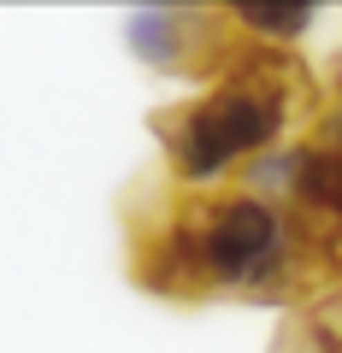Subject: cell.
Returning <instances> with one entry per match:
<instances>
[{
  "label": "cell",
  "mask_w": 342,
  "mask_h": 353,
  "mask_svg": "<svg viewBox=\"0 0 342 353\" xmlns=\"http://www.w3.org/2000/svg\"><path fill=\"white\" fill-rule=\"evenodd\" d=\"M313 101H319V88L289 48L242 41L230 71L213 83V94L160 112L153 130L165 141L171 176L189 194H207L230 171H242L260 153H272L295 118L313 112Z\"/></svg>",
  "instance_id": "obj_1"
},
{
  "label": "cell",
  "mask_w": 342,
  "mask_h": 353,
  "mask_svg": "<svg viewBox=\"0 0 342 353\" xmlns=\"http://www.w3.org/2000/svg\"><path fill=\"white\" fill-rule=\"evenodd\" d=\"M124 36H130V53L142 65L171 71V77H195V83H218L242 48L230 12H207V6H148V12H130Z\"/></svg>",
  "instance_id": "obj_3"
},
{
  "label": "cell",
  "mask_w": 342,
  "mask_h": 353,
  "mask_svg": "<svg viewBox=\"0 0 342 353\" xmlns=\"http://www.w3.org/2000/svg\"><path fill=\"white\" fill-rule=\"evenodd\" d=\"M278 353H336V347H330V341L301 318V324H289V330L278 336Z\"/></svg>",
  "instance_id": "obj_4"
},
{
  "label": "cell",
  "mask_w": 342,
  "mask_h": 353,
  "mask_svg": "<svg viewBox=\"0 0 342 353\" xmlns=\"http://www.w3.org/2000/svg\"><path fill=\"white\" fill-rule=\"evenodd\" d=\"M178 212L195 236L213 294H242L260 306H313L336 289L325 259L295 236L278 201L230 189V194H183Z\"/></svg>",
  "instance_id": "obj_2"
}]
</instances>
